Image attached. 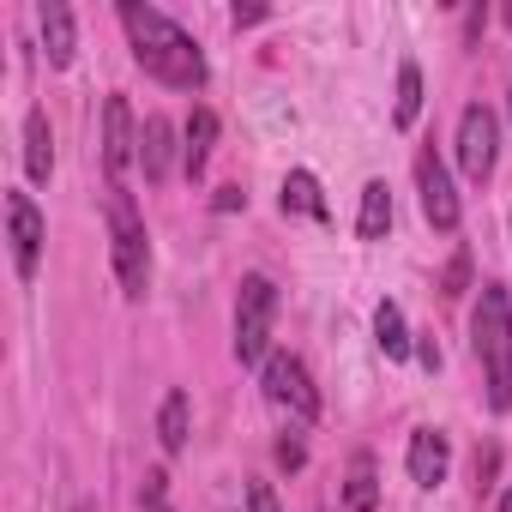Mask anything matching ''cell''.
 Returning a JSON list of instances; mask_svg holds the SVG:
<instances>
[{"instance_id":"obj_1","label":"cell","mask_w":512,"mask_h":512,"mask_svg":"<svg viewBox=\"0 0 512 512\" xmlns=\"http://www.w3.org/2000/svg\"><path fill=\"white\" fill-rule=\"evenodd\" d=\"M121 25H127V43H133V61L157 79V85H175V91H199L205 85V55L199 43L157 7H139V0H121Z\"/></svg>"},{"instance_id":"obj_2","label":"cell","mask_w":512,"mask_h":512,"mask_svg":"<svg viewBox=\"0 0 512 512\" xmlns=\"http://www.w3.org/2000/svg\"><path fill=\"white\" fill-rule=\"evenodd\" d=\"M470 350L488 380V404L512 410V296L506 284H482L476 314H470Z\"/></svg>"},{"instance_id":"obj_3","label":"cell","mask_w":512,"mask_h":512,"mask_svg":"<svg viewBox=\"0 0 512 512\" xmlns=\"http://www.w3.org/2000/svg\"><path fill=\"white\" fill-rule=\"evenodd\" d=\"M109 247H115V278L139 302L151 284V247H145V217L127 187H109Z\"/></svg>"},{"instance_id":"obj_4","label":"cell","mask_w":512,"mask_h":512,"mask_svg":"<svg viewBox=\"0 0 512 512\" xmlns=\"http://www.w3.org/2000/svg\"><path fill=\"white\" fill-rule=\"evenodd\" d=\"M272 320H278V284L272 278H241V296H235V356L241 362H266Z\"/></svg>"},{"instance_id":"obj_5","label":"cell","mask_w":512,"mask_h":512,"mask_svg":"<svg viewBox=\"0 0 512 512\" xmlns=\"http://www.w3.org/2000/svg\"><path fill=\"white\" fill-rule=\"evenodd\" d=\"M494 157H500V121L488 103H470L458 115V169L470 181H488L494 175Z\"/></svg>"},{"instance_id":"obj_6","label":"cell","mask_w":512,"mask_h":512,"mask_svg":"<svg viewBox=\"0 0 512 512\" xmlns=\"http://www.w3.org/2000/svg\"><path fill=\"white\" fill-rule=\"evenodd\" d=\"M266 398L278 410H290L296 422H320V392L296 356H266Z\"/></svg>"},{"instance_id":"obj_7","label":"cell","mask_w":512,"mask_h":512,"mask_svg":"<svg viewBox=\"0 0 512 512\" xmlns=\"http://www.w3.org/2000/svg\"><path fill=\"white\" fill-rule=\"evenodd\" d=\"M416 193H422V217H428L440 235H452V229H458V193H452V175H446V163L434 157V145L416 157Z\"/></svg>"},{"instance_id":"obj_8","label":"cell","mask_w":512,"mask_h":512,"mask_svg":"<svg viewBox=\"0 0 512 512\" xmlns=\"http://www.w3.org/2000/svg\"><path fill=\"white\" fill-rule=\"evenodd\" d=\"M7 235H13V266L31 284L43 260V211L31 205V193H7Z\"/></svg>"},{"instance_id":"obj_9","label":"cell","mask_w":512,"mask_h":512,"mask_svg":"<svg viewBox=\"0 0 512 512\" xmlns=\"http://www.w3.org/2000/svg\"><path fill=\"white\" fill-rule=\"evenodd\" d=\"M133 157H139L133 109H127V97H109V103H103V169H109V187H121V175H127Z\"/></svg>"},{"instance_id":"obj_10","label":"cell","mask_w":512,"mask_h":512,"mask_svg":"<svg viewBox=\"0 0 512 512\" xmlns=\"http://www.w3.org/2000/svg\"><path fill=\"white\" fill-rule=\"evenodd\" d=\"M452 470V440L440 428H416L410 434V482L416 488H440Z\"/></svg>"},{"instance_id":"obj_11","label":"cell","mask_w":512,"mask_h":512,"mask_svg":"<svg viewBox=\"0 0 512 512\" xmlns=\"http://www.w3.org/2000/svg\"><path fill=\"white\" fill-rule=\"evenodd\" d=\"M175 157H181V145H175L169 115H145V127H139V163H145V181H169V175H175Z\"/></svg>"},{"instance_id":"obj_12","label":"cell","mask_w":512,"mask_h":512,"mask_svg":"<svg viewBox=\"0 0 512 512\" xmlns=\"http://www.w3.org/2000/svg\"><path fill=\"white\" fill-rule=\"evenodd\" d=\"M37 25H43L49 67H73V49H79V37H73V13L61 7V0H43V7H37Z\"/></svg>"},{"instance_id":"obj_13","label":"cell","mask_w":512,"mask_h":512,"mask_svg":"<svg viewBox=\"0 0 512 512\" xmlns=\"http://www.w3.org/2000/svg\"><path fill=\"white\" fill-rule=\"evenodd\" d=\"M25 169H31V181H49V169H55V133H49L43 109L25 115Z\"/></svg>"},{"instance_id":"obj_14","label":"cell","mask_w":512,"mask_h":512,"mask_svg":"<svg viewBox=\"0 0 512 512\" xmlns=\"http://www.w3.org/2000/svg\"><path fill=\"white\" fill-rule=\"evenodd\" d=\"M181 139H187V145H181V163H187V175H199V169L211 163V145H217V115H211V109H193V121H187Z\"/></svg>"},{"instance_id":"obj_15","label":"cell","mask_w":512,"mask_h":512,"mask_svg":"<svg viewBox=\"0 0 512 512\" xmlns=\"http://www.w3.org/2000/svg\"><path fill=\"white\" fill-rule=\"evenodd\" d=\"M386 229H392V193H386V181H368L362 187V211H356V235L380 241Z\"/></svg>"},{"instance_id":"obj_16","label":"cell","mask_w":512,"mask_h":512,"mask_svg":"<svg viewBox=\"0 0 512 512\" xmlns=\"http://www.w3.org/2000/svg\"><path fill=\"white\" fill-rule=\"evenodd\" d=\"M284 211H302V217H320L326 223V199H320V181L308 169H290L284 175Z\"/></svg>"},{"instance_id":"obj_17","label":"cell","mask_w":512,"mask_h":512,"mask_svg":"<svg viewBox=\"0 0 512 512\" xmlns=\"http://www.w3.org/2000/svg\"><path fill=\"white\" fill-rule=\"evenodd\" d=\"M374 338H380V350H386L392 362L410 356V332H404V308H398V302H380V308H374Z\"/></svg>"},{"instance_id":"obj_18","label":"cell","mask_w":512,"mask_h":512,"mask_svg":"<svg viewBox=\"0 0 512 512\" xmlns=\"http://www.w3.org/2000/svg\"><path fill=\"white\" fill-rule=\"evenodd\" d=\"M157 440H163L169 458L187 452V392H169V398H163V410H157Z\"/></svg>"},{"instance_id":"obj_19","label":"cell","mask_w":512,"mask_h":512,"mask_svg":"<svg viewBox=\"0 0 512 512\" xmlns=\"http://www.w3.org/2000/svg\"><path fill=\"white\" fill-rule=\"evenodd\" d=\"M416 115H422V67L404 61V67H398V103H392V121H398V127H416Z\"/></svg>"},{"instance_id":"obj_20","label":"cell","mask_w":512,"mask_h":512,"mask_svg":"<svg viewBox=\"0 0 512 512\" xmlns=\"http://www.w3.org/2000/svg\"><path fill=\"white\" fill-rule=\"evenodd\" d=\"M344 506H350V512H374V506H380V476H374L368 458H356V470H350V482H344Z\"/></svg>"},{"instance_id":"obj_21","label":"cell","mask_w":512,"mask_h":512,"mask_svg":"<svg viewBox=\"0 0 512 512\" xmlns=\"http://www.w3.org/2000/svg\"><path fill=\"white\" fill-rule=\"evenodd\" d=\"M470 290V253L458 247L452 260H446V278H440V296H464Z\"/></svg>"},{"instance_id":"obj_22","label":"cell","mask_w":512,"mask_h":512,"mask_svg":"<svg viewBox=\"0 0 512 512\" xmlns=\"http://www.w3.org/2000/svg\"><path fill=\"white\" fill-rule=\"evenodd\" d=\"M278 464H284V470H302V464H308V446H302L296 434H284V440H278Z\"/></svg>"},{"instance_id":"obj_23","label":"cell","mask_w":512,"mask_h":512,"mask_svg":"<svg viewBox=\"0 0 512 512\" xmlns=\"http://www.w3.org/2000/svg\"><path fill=\"white\" fill-rule=\"evenodd\" d=\"M163 488H169V476H163V470H151V476L139 482V500H145L151 512H163Z\"/></svg>"},{"instance_id":"obj_24","label":"cell","mask_w":512,"mask_h":512,"mask_svg":"<svg viewBox=\"0 0 512 512\" xmlns=\"http://www.w3.org/2000/svg\"><path fill=\"white\" fill-rule=\"evenodd\" d=\"M247 512H278V494H272L266 482H253V488H247Z\"/></svg>"},{"instance_id":"obj_25","label":"cell","mask_w":512,"mask_h":512,"mask_svg":"<svg viewBox=\"0 0 512 512\" xmlns=\"http://www.w3.org/2000/svg\"><path fill=\"white\" fill-rule=\"evenodd\" d=\"M482 25H488V7H470V19H464V43H476Z\"/></svg>"},{"instance_id":"obj_26","label":"cell","mask_w":512,"mask_h":512,"mask_svg":"<svg viewBox=\"0 0 512 512\" xmlns=\"http://www.w3.org/2000/svg\"><path fill=\"white\" fill-rule=\"evenodd\" d=\"M235 205H247V193H241V187H223V193H217V211H235Z\"/></svg>"},{"instance_id":"obj_27","label":"cell","mask_w":512,"mask_h":512,"mask_svg":"<svg viewBox=\"0 0 512 512\" xmlns=\"http://www.w3.org/2000/svg\"><path fill=\"white\" fill-rule=\"evenodd\" d=\"M416 356H422V368H428V374H434V368H440V344H434V338H428V344H422V350H416Z\"/></svg>"},{"instance_id":"obj_28","label":"cell","mask_w":512,"mask_h":512,"mask_svg":"<svg viewBox=\"0 0 512 512\" xmlns=\"http://www.w3.org/2000/svg\"><path fill=\"white\" fill-rule=\"evenodd\" d=\"M500 512H512V488H506V494H500Z\"/></svg>"},{"instance_id":"obj_29","label":"cell","mask_w":512,"mask_h":512,"mask_svg":"<svg viewBox=\"0 0 512 512\" xmlns=\"http://www.w3.org/2000/svg\"><path fill=\"white\" fill-rule=\"evenodd\" d=\"M506 109H512V103H506Z\"/></svg>"},{"instance_id":"obj_30","label":"cell","mask_w":512,"mask_h":512,"mask_svg":"<svg viewBox=\"0 0 512 512\" xmlns=\"http://www.w3.org/2000/svg\"><path fill=\"white\" fill-rule=\"evenodd\" d=\"M163 512H169V506H163Z\"/></svg>"}]
</instances>
